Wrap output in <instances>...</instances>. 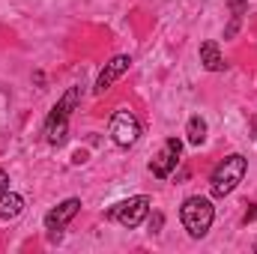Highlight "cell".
<instances>
[{
    "label": "cell",
    "instance_id": "6da1fadb",
    "mask_svg": "<svg viewBox=\"0 0 257 254\" xmlns=\"http://www.w3.org/2000/svg\"><path fill=\"white\" fill-rule=\"evenodd\" d=\"M212 218H215L212 200H209V197H200V194L189 197V200L183 203V209H180V221H183V227L189 230V236H194V239L206 236V230L212 227Z\"/></svg>",
    "mask_w": 257,
    "mask_h": 254
},
{
    "label": "cell",
    "instance_id": "7a4b0ae2",
    "mask_svg": "<svg viewBox=\"0 0 257 254\" xmlns=\"http://www.w3.org/2000/svg\"><path fill=\"white\" fill-rule=\"evenodd\" d=\"M245 168H248L245 156H239V153L227 156V159L212 171V180H209V191H212V197H224V194H230V191L242 183Z\"/></svg>",
    "mask_w": 257,
    "mask_h": 254
},
{
    "label": "cell",
    "instance_id": "3957f363",
    "mask_svg": "<svg viewBox=\"0 0 257 254\" xmlns=\"http://www.w3.org/2000/svg\"><path fill=\"white\" fill-rule=\"evenodd\" d=\"M114 221H120L123 227H141L144 224V218L150 215V197L147 194H138V197H128L123 203H117L111 212H108Z\"/></svg>",
    "mask_w": 257,
    "mask_h": 254
},
{
    "label": "cell",
    "instance_id": "277c9868",
    "mask_svg": "<svg viewBox=\"0 0 257 254\" xmlns=\"http://www.w3.org/2000/svg\"><path fill=\"white\" fill-rule=\"evenodd\" d=\"M108 135L114 138L117 147H132L138 141V135H141V123H138V117L132 111H117L111 117V123H108Z\"/></svg>",
    "mask_w": 257,
    "mask_h": 254
},
{
    "label": "cell",
    "instance_id": "5b68a950",
    "mask_svg": "<svg viewBox=\"0 0 257 254\" xmlns=\"http://www.w3.org/2000/svg\"><path fill=\"white\" fill-rule=\"evenodd\" d=\"M180 150H183V144L177 141V138H168L165 144H162V150H159V156L153 159V174L159 177V180H165V177H171V171L177 168V162H180Z\"/></svg>",
    "mask_w": 257,
    "mask_h": 254
},
{
    "label": "cell",
    "instance_id": "8992f818",
    "mask_svg": "<svg viewBox=\"0 0 257 254\" xmlns=\"http://www.w3.org/2000/svg\"><path fill=\"white\" fill-rule=\"evenodd\" d=\"M78 209H81V200H78V197L63 200L60 206H54V209L45 215V227H48V230H63L66 224L78 215Z\"/></svg>",
    "mask_w": 257,
    "mask_h": 254
},
{
    "label": "cell",
    "instance_id": "52a82bcc",
    "mask_svg": "<svg viewBox=\"0 0 257 254\" xmlns=\"http://www.w3.org/2000/svg\"><path fill=\"white\" fill-rule=\"evenodd\" d=\"M128 66H132V57H128V54H117L111 63H105V69H102L99 78H96V93H105V90L126 72Z\"/></svg>",
    "mask_w": 257,
    "mask_h": 254
},
{
    "label": "cell",
    "instance_id": "ba28073f",
    "mask_svg": "<svg viewBox=\"0 0 257 254\" xmlns=\"http://www.w3.org/2000/svg\"><path fill=\"white\" fill-rule=\"evenodd\" d=\"M66 138H69V117L51 111L48 120H45V141H48L51 147H63Z\"/></svg>",
    "mask_w": 257,
    "mask_h": 254
},
{
    "label": "cell",
    "instance_id": "9c48e42d",
    "mask_svg": "<svg viewBox=\"0 0 257 254\" xmlns=\"http://www.w3.org/2000/svg\"><path fill=\"white\" fill-rule=\"evenodd\" d=\"M24 209V197L15 194V191H3L0 194V221H9V218H18Z\"/></svg>",
    "mask_w": 257,
    "mask_h": 254
},
{
    "label": "cell",
    "instance_id": "30bf717a",
    "mask_svg": "<svg viewBox=\"0 0 257 254\" xmlns=\"http://www.w3.org/2000/svg\"><path fill=\"white\" fill-rule=\"evenodd\" d=\"M200 63L206 66L209 72H218V69H224L221 51H218V45H215V42H203V45H200Z\"/></svg>",
    "mask_w": 257,
    "mask_h": 254
},
{
    "label": "cell",
    "instance_id": "8fae6325",
    "mask_svg": "<svg viewBox=\"0 0 257 254\" xmlns=\"http://www.w3.org/2000/svg\"><path fill=\"white\" fill-rule=\"evenodd\" d=\"M78 102H81V87H69V90L63 93V99H60L51 111H57V114H66V117H69V114H72V108H75Z\"/></svg>",
    "mask_w": 257,
    "mask_h": 254
},
{
    "label": "cell",
    "instance_id": "7c38bea8",
    "mask_svg": "<svg viewBox=\"0 0 257 254\" xmlns=\"http://www.w3.org/2000/svg\"><path fill=\"white\" fill-rule=\"evenodd\" d=\"M186 135H189V144L200 147V144L206 141V123H203L200 117H192V120H189V129H186Z\"/></svg>",
    "mask_w": 257,
    "mask_h": 254
},
{
    "label": "cell",
    "instance_id": "4fadbf2b",
    "mask_svg": "<svg viewBox=\"0 0 257 254\" xmlns=\"http://www.w3.org/2000/svg\"><path fill=\"white\" fill-rule=\"evenodd\" d=\"M230 9H233V18H239L245 12V0H230Z\"/></svg>",
    "mask_w": 257,
    "mask_h": 254
},
{
    "label": "cell",
    "instance_id": "5bb4252c",
    "mask_svg": "<svg viewBox=\"0 0 257 254\" xmlns=\"http://www.w3.org/2000/svg\"><path fill=\"white\" fill-rule=\"evenodd\" d=\"M9 189V177H6V174H3V171H0V194H3V191Z\"/></svg>",
    "mask_w": 257,
    "mask_h": 254
}]
</instances>
